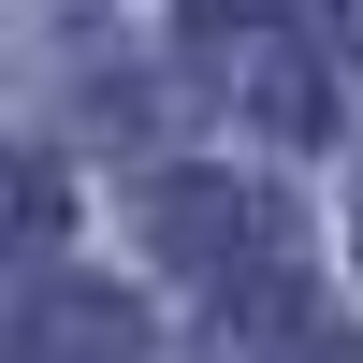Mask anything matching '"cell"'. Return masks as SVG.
<instances>
[{
	"label": "cell",
	"instance_id": "cell-4",
	"mask_svg": "<svg viewBox=\"0 0 363 363\" xmlns=\"http://www.w3.org/2000/svg\"><path fill=\"white\" fill-rule=\"evenodd\" d=\"M218 363H363L335 320L306 306V277H262V291H233V335H218Z\"/></svg>",
	"mask_w": 363,
	"mask_h": 363
},
{
	"label": "cell",
	"instance_id": "cell-5",
	"mask_svg": "<svg viewBox=\"0 0 363 363\" xmlns=\"http://www.w3.org/2000/svg\"><path fill=\"white\" fill-rule=\"evenodd\" d=\"M58 203H73V189H58V160H0V262H29V247H44V233H58Z\"/></svg>",
	"mask_w": 363,
	"mask_h": 363
},
{
	"label": "cell",
	"instance_id": "cell-6",
	"mask_svg": "<svg viewBox=\"0 0 363 363\" xmlns=\"http://www.w3.org/2000/svg\"><path fill=\"white\" fill-rule=\"evenodd\" d=\"M189 15H203V29H306L320 0H189Z\"/></svg>",
	"mask_w": 363,
	"mask_h": 363
},
{
	"label": "cell",
	"instance_id": "cell-2",
	"mask_svg": "<svg viewBox=\"0 0 363 363\" xmlns=\"http://www.w3.org/2000/svg\"><path fill=\"white\" fill-rule=\"evenodd\" d=\"M145 349V320H131V291H102V277H58V291H29L15 320H0V363H131Z\"/></svg>",
	"mask_w": 363,
	"mask_h": 363
},
{
	"label": "cell",
	"instance_id": "cell-1",
	"mask_svg": "<svg viewBox=\"0 0 363 363\" xmlns=\"http://www.w3.org/2000/svg\"><path fill=\"white\" fill-rule=\"evenodd\" d=\"M145 233H160V262H174V277H203V291L291 277V203L262 189V174H160Z\"/></svg>",
	"mask_w": 363,
	"mask_h": 363
},
{
	"label": "cell",
	"instance_id": "cell-3",
	"mask_svg": "<svg viewBox=\"0 0 363 363\" xmlns=\"http://www.w3.org/2000/svg\"><path fill=\"white\" fill-rule=\"evenodd\" d=\"M218 73H233V102H247L262 131H291V145L335 131V87H320V58L291 44V29H218Z\"/></svg>",
	"mask_w": 363,
	"mask_h": 363
}]
</instances>
